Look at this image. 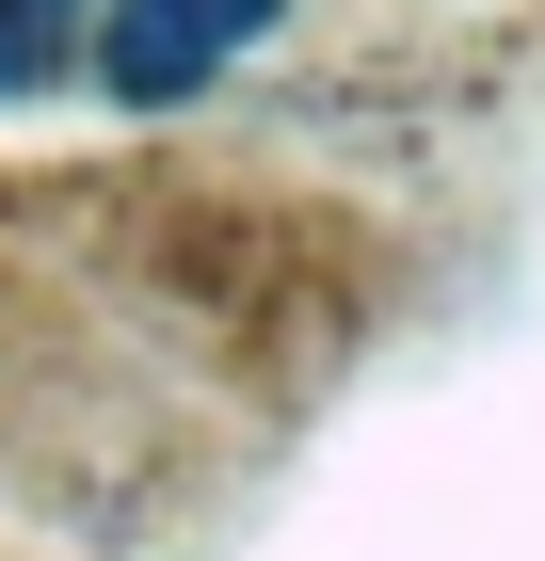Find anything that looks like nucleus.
Instances as JSON below:
<instances>
[{
	"instance_id": "f257e3e1",
	"label": "nucleus",
	"mask_w": 545,
	"mask_h": 561,
	"mask_svg": "<svg viewBox=\"0 0 545 561\" xmlns=\"http://www.w3.org/2000/svg\"><path fill=\"white\" fill-rule=\"evenodd\" d=\"M257 33H273V0H113V16H96V81L161 113V96H193L209 65H241Z\"/></svg>"
},
{
	"instance_id": "f03ea898",
	"label": "nucleus",
	"mask_w": 545,
	"mask_h": 561,
	"mask_svg": "<svg viewBox=\"0 0 545 561\" xmlns=\"http://www.w3.org/2000/svg\"><path fill=\"white\" fill-rule=\"evenodd\" d=\"M81 33V0H0V96L16 81H48V48Z\"/></svg>"
}]
</instances>
